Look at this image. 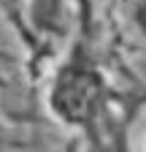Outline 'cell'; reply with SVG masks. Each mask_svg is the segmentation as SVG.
Returning <instances> with one entry per match:
<instances>
[{"mask_svg":"<svg viewBox=\"0 0 146 152\" xmlns=\"http://www.w3.org/2000/svg\"><path fill=\"white\" fill-rule=\"evenodd\" d=\"M98 92H100V79L95 76L92 68H87L81 63L68 65L60 73L57 87H54V109L62 117H68L73 122H81L92 111V106L98 101Z\"/></svg>","mask_w":146,"mask_h":152,"instance_id":"obj_1","label":"cell"}]
</instances>
